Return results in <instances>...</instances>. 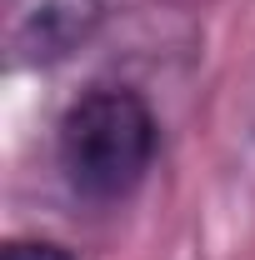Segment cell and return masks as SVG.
Segmentation results:
<instances>
[{
	"mask_svg": "<svg viewBox=\"0 0 255 260\" xmlns=\"http://www.w3.org/2000/svg\"><path fill=\"white\" fill-rule=\"evenodd\" d=\"M0 260H75V255L65 250L60 240H45V235H15V240H5Z\"/></svg>",
	"mask_w": 255,
	"mask_h": 260,
	"instance_id": "cell-3",
	"label": "cell"
},
{
	"mask_svg": "<svg viewBox=\"0 0 255 260\" xmlns=\"http://www.w3.org/2000/svg\"><path fill=\"white\" fill-rule=\"evenodd\" d=\"M105 20V0H0V45L10 70L70 60Z\"/></svg>",
	"mask_w": 255,
	"mask_h": 260,
	"instance_id": "cell-2",
	"label": "cell"
},
{
	"mask_svg": "<svg viewBox=\"0 0 255 260\" xmlns=\"http://www.w3.org/2000/svg\"><path fill=\"white\" fill-rule=\"evenodd\" d=\"M160 150V120L150 100L130 85H90L65 105L55 125V160L65 185L90 200L115 205L145 185Z\"/></svg>",
	"mask_w": 255,
	"mask_h": 260,
	"instance_id": "cell-1",
	"label": "cell"
}]
</instances>
